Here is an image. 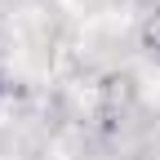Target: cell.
<instances>
[{
    "instance_id": "1",
    "label": "cell",
    "mask_w": 160,
    "mask_h": 160,
    "mask_svg": "<svg viewBox=\"0 0 160 160\" xmlns=\"http://www.w3.org/2000/svg\"><path fill=\"white\" fill-rule=\"evenodd\" d=\"M147 45H151V49L160 53V13L151 18V22H147Z\"/></svg>"
}]
</instances>
